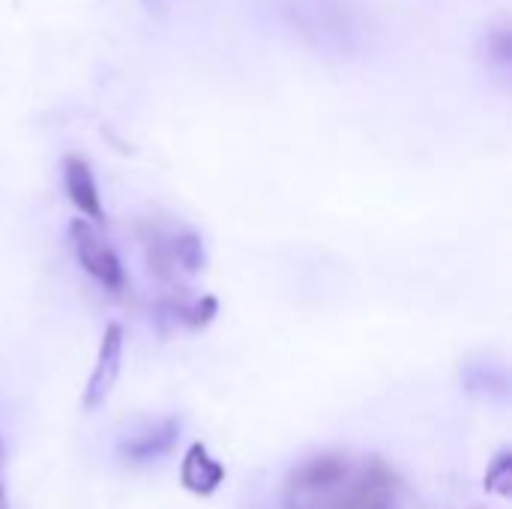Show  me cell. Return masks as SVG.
<instances>
[{"mask_svg": "<svg viewBox=\"0 0 512 509\" xmlns=\"http://www.w3.org/2000/svg\"><path fill=\"white\" fill-rule=\"evenodd\" d=\"M69 240H72L75 258H78V264L84 267L87 276H93L108 291H123V285H126L123 264H120L114 246L90 222L75 219L69 225Z\"/></svg>", "mask_w": 512, "mask_h": 509, "instance_id": "2", "label": "cell"}, {"mask_svg": "<svg viewBox=\"0 0 512 509\" xmlns=\"http://www.w3.org/2000/svg\"><path fill=\"white\" fill-rule=\"evenodd\" d=\"M180 483L192 495L207 498L225 483V468L219 459L210 456V450L204 444H192L189 453L183 456V465H180Z\"/></svg>", "mask_w": 512, "mask_h": 509, "instance_id": "5", "label": "cell"}, {"mask_svg": "<svg viewBox=\"0 0 512 509\" xmlns=\"http://www.w3.org/2000/svg\"><path fill=\"white\" fill-rule=\"evenodd\" d=\"M0 509H9V501H6V483H3V444H0Z\"/></svg>", "mask_w": 512, "mask_h": 509, "instance_id": "8", "label": "cell"}, {"mask_svg": "<svg viewBox=\"0 0 512 509\" xmlns=\"http://www.w3.org/2000/svg\"><path fill=\"white\" fill-rule=\"evenodd\" d=\"M285 509H402V483L378 456L318 453L285 480Z\"/></svg>", "mask_w": 512, "mask_h": 509, "instance_id": "1", "label": "cell"}, {"mask_svg": "<svg viewBox=\"0 0 512 509\" xmlns=\"http://www.w3.org/2000/svg\"><path fill=\"white\" fill-rule=\"evenodd\" d=\"M177 441V423L174 420H165L159 426H150L144 435H135L123 444V453L129 459H138V462H147V459H156L162 453L171 450V444Z\"/></svg>", "mask_w": 512, "mask_h": 509, "instance_id": "6", "label": "cell"}, {"mask_svg": "<svg viewBox=\"0 0 512 509\" xmlns=\"http://www.w3.org/2000/svg\"><path fill=\"white\" fill-rule=\"evenodd\" d=\"M486 489L492 495H501V498H510L512 495V453L510 450H501L489 471H486Z\"/></svg>", "mask_w": 512, "mask_h": 509, "instance_id": "7", "label": "cell"}, {"mask_svg": "<svg viewBox=\"0 0 512 509\" xmlns=\"http://www.w3.org/2000/svg\"><path fill=\"white\" fill-rule=\"evenodd\" d=\"M120 366H123V327L108 324L105 333H102L99 351H96L93 372H90L84 396H81L84 411H99L108 402V396H111V390H114V384L120 378Z\"/></svg>", "mask_w": 512, "mask_h": 509, "instance_id": "3", "label": "cell"}, {"mask_svg": "<svg viewBox=\"0 0 512 509\" xmlns=\"http://www.w3.org/2000/svg\"><path fill=\"white\" fill-rule=\"evenodd\" d=\"M63 186H66V195H69L72 207L81 216H87L93 222H102L99 186H96V177H93L90 165L81 156H66V162H63Z\"/></svg>", "mask_w": 512, "mask_h": 509, "instance_id": "4", "label": "cell"}]
</instances>
